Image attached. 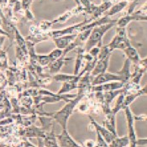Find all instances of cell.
Masks as SVG:
<instances>
[{
	"mask_svg": "<svg viewBox=\"0 0 147 147\" xmlns=\"http://www.w3.org/2000/svg\"><path fill=\"white\" fill-rule=\"evenodd\" d=\"M121 82V78L117 73H110V72H104L102 74L98 75L97 77L93 78L92 80V86L101 85L103 83H107L109 82Z\"/></svg>",
	"mask_w": 147,
	"mask_h": 147,
	"instance_id": "ba28073f",
	"label": "cell"
},
{
	"mask_svg": "<svg viewBox=\"0 0 147 147\" xmlns=\"http://www.w3.org/2000/svg\"><path fill=\"white\" fill-rule=\"evenodd\" d=\"M111 51L108 45H103L101 47L99 54L98 56V61L94 69L91 72V78H93L99 74L106 72L107 68L109 65V59L111 56Z\"/></svg>",
	"mask_w": 147,
	"mask_h": 147,
	"instance_id": "3957f363",
	"label": "cell"
},
{
	"mask_svg": "<svg viewBox=\"0 0 147 147\" xmlns=\"http://www.w3.org/2000/svg\"><path fill=\"white\" fill-rule=\"evenodd\" d=\"M89 119H90L91 125L94 127V129H95L96 131H98V132L100 133V135L102 136V138L105 140V141H106L109 145L112 142V140H113L115 137H117V136H114L113 133H111L109 130H108L105 127H103L102 125H98V124L91 116H89Z\"/></svg>",
	"mask_w": 147,
	"mask_h": 147,
	"instance_id": "8fae6325",
	"label": "cell"
},
{
	"mask_svg": "<svg viewBox=\"0 0 147 147\" xmlns=\"http://www.w3.org/2000/svg\"><path fill=\"white\" fill-rule=\"evenodd\" d=\"M127 3H127L126 1H123V2H120V3H119L115 4L114 6L111 7V8H110V9L107 12L106 16L110 17V16H113V15H114V14H116V13H119L120 11H122V10L125 9V7H126Z\"/></svg>",
	"mask_w": 147,
	"mask_h": 147,
	"instance_id": "603a6c76",
	"label": "cell"
},
{
	"mask_svg": "<svg viewBox=\"0 0 147 147\" xmlns=\"http://www.w3.org/2000/svg\"><path fill=\"white\" fill-rule=\"evenodd\" d=\"M5 93L4 92H2L0 93V110L4 109V102H5Z\"/></svg>",
	"mask_w": 147,
	"mask_h": 147,
	"instance_id": "f546056e",
	"label": "cell"
},
{
	"mask_svg": "<svg viewBox=\"0 0 147 147\" xmlns=\"http://www.w3.org/2000/svg\"><path fill=\"white\" fill-rule=\"evenodd\" d=\"M85 146H83L84 147H95L96 146V142L94 140H87L84 143Z\"/></svg>",
	"mask_w": 147,
	"mask_h": 147,
	"instance_id": "4dcf8cb0",
	"label": "cell"
},
{
	"mask_svg": "<svg viewBox=\"0 0 147 147\" xmlns=\"http://www.w3.org/2000/svg\"><path fill=\"white\" fill-rule=\"evenodd\" d=\"M0 147H11V146H9V145H5V144L1 143V144H0Z\"/></svg>",
	"mask_w": 147,
	"mask_h": 147,
	"instance_id": "b9f144b4",
	"label": "cell"
},
{
	"mask_svg": "<svg viewBox=\"0 0 147 147\" xmlns=\"http://www.w3.org/2000/svg\"><path fill=\"white\" fill-rule=\"evenodd\" d=\"M8 1H9V0H0V6H1V8H2V9H3V8H4V7L7 5Z\"/></svg>",
	"mask_w": 147,
	"mask_h": 147,
	"instance_id": "8d00e7d4",
	"label": "cell"
},
{
	"mask_svg": "<svg viewBox=\"0 0 147 147\" xmlns=\"http://www.w3.org/2000/svg\"><path fill=\"white\" fill-rule=\"evenodd\" d=\"M124 51L127 56V58L131 62H133L135 65L137 64L139 62V61L140 60V55H139L137 50L132 45H129L126 49L124 50Z\"/></svg>",
	"mask_w": 147,
	"mask_h": 147,
	"instance_id": "ffe728a7",
	"label": "cell"
},
{
	"mask_svg": "<svg viewBox=\"0 0 147 147\" xmlns=\"http://www.w3.org/2000/svg\"><path fill=\"white\" fill-rule=\"evenodd\" d=\"M57 140L61 147H84L83 146L78 144L70 134L68 133L67 129H62L61 133L57 136Z\"/></svg>",
	"mask_w": 147,
	"mask_h": 147,
	"instance_id": "9c48e42d",
	"label": "cell"
},
{
	"mask_svg": "<svg viewBox=\"0 0 147 147\" xmlns=\"http://www.w3.org/2000/svg\"><path fill=\"white\" fill-rule=\"evenodd\" d=\"M22 147H38V146H35L33 145L32 143H30V141H28L27 140H25V139H24V142H23V144H22Z\"/></svg>",
	"mask_w": 147,
	"mask_h": 147,
	"instance_id": "d6a6232c",
	"label": "cell"
},
{
	"mask_svg": "<svg viewBox=\"0 0 147 147\" xmlns=\"http://www.w3.org/2000/svg\"><path fill=\"white\" fill-rule=\"evenodd\" d=\"M68 60H70V58L67 59L66 57L61 56L59 59H57V61H55L54 62L51 63V64L48 66V68H49V70H50V72H51V74H54V75L58 73V71L61 70V68L64 66L65 61H68Z\"/></svg>",
	"mask_w": 147,
	"mask_h": 147,
	"instance_id": "d6986e66",
	"label": "cell"
},
{
	"mask_svg": "<svg viewBox=\"0 0 147 147\" xmlns=\"http://www.w3.org/2000/svg\"><path fill=\"white\" fill-rule=\"evenodd\" d=\"M4 40H5V36H4V35L0 36V50H1V48H2V45H3V43Z\"/></svg>",
	"mask_w": 147,
	"mask_h": 147,
	"instance_id": "74e56055",
	"label": "cell"
},
{
	"mask_svg": "<svg viewBox=\"0 0 147 147\" xmlns=\"http://www.w3.org/2000/svg\"><path fill=\"white\" fill-rule=\"evenodd\" d=\"M129 145V140L128 136L123 137H115L112 140V142L109 145V147H126Z\"/></svg>",
	"mask_w": 147,
	"mask_h": 147,
	"instance_id": "44dd1931",
	"label": "cell"
},
{
	"mask_svg": "<svg viewBox=\"0 0 147 147\" xmlns=\"http://www.w3.org/2000/svg\"><path fill=\"white\" fill-rule=\"evenodd\" d=\"M140 96L141 95H147V82L142 88L140 89Z\"/></svg>",
	"mask_w": 147,
	"mask_h": 147,
	"instance_id": "e575fe53",
	"label": "cell"
},
{
	"mask_svg": "<svg viewBox=\"0 0 147 147\" xmlns=\"http://www.w3.org/2000/svg\"><path fill=\"white\" fill-rule=\"evenodd\" d=\"M15 40L17 41V45L26 54H28V48H27V44H26V41L24 39L22 35L20 34V31L18 30V29L16 28L15 29Z\"/></svg>",
	"mask_w": 147,
	"mask_h": 147,
	"instance_id": "7402d4cb",
	"label": "cell"
},
{
	"mask_svg": "<svg viewBox=\"0 0 147 147\" xmlns=\"http://www.w3.org/2000/svg\"><path fill=\"white\" fill-rule=\"evenodd\" d=\"M83 97H84L83 94L78 92V96L67 102V104L61 109H60L56 113H52L51 118L61 126L62 129H67V128L68 119L71 115V113H73L76 106L83 98Z\"/></svg>",
	"mask_w": 147,
	"mask_h": 147,
	"instance_id": "6da1fadb",
	"label": "cell"
},
{
	"mask_svg": "<svg viewBox=\"0 0 147 147\" xmlns=\"http://www.w3.org/2000/svg\"><path fill=\"white\" fill-rule=\"evenodd\" d=\"M82 75L79 73L78 75H70V74H60L57 73L53 76V80H55L56 82H76L78 83L80 78Z\"/></svg>",
	"mask_w": 147,
	"mask_h": 147,
	"instance_id": "5bb4252c",
	"label": "cell"
},
{
	"mask_svg": "<svg viewBox=\"0 0 147 147\" xmlns=\"http://www.w3.org/2000/svg\"><path fill=\"white\" fill-rule=\"evenodd\" d=\"M95 147H98V146H95Z\"/></svg>",
	"mask_w": 147,
	"mask_h": 147,
	"instance_id": "ee69618b",
	"label": "cell"
},
{
	"mask_svg": "<svg viewBox=\"0 0 147 147\" xmlns=\"http://www.w3.org/2000/svg\"><path fill=\"white\" fill-rule=\"evenodd\" d=\"M145 10H147V4H146L140 10H139V11H137L136 12V13H140L141 12H143V11H145Z\"/></svg>",
	"mask_w": 147,
	"mask_h": 147,
	"instance_id": "60d3db41",
	"label": "cell"
},
{
	"mask_svg": "<svg viewBox=\"0 0 147 147\" xmlns=\"http://www.w3.org/2000/svg\"><path fill=\"white\" fill-rule=\"evenodd\" d=\"M0 17L2 18V20H4L6 18L5 15H4V13H3V9H2L1 6H0Z\"/></svg>",
	"mask_w": 147,
	"mask_h": 147,
	"instance_id": "ab89813d",
	"label": "cell"
},
{
	"mask_svg": "<svg viewBox=\"0 0 147 147\" xmlns=\"http://www.w3.org/2000/svg\"><path fill=\"white\" fill-rule=\"evenodd\" d=\"M46 132L42 128H38L34 125L25 127L20 131V136L24 138H45Z\"/></svg>",
	"mask_w": 147,
	"mask_h": 147,
	"instance_id": "52a82bcc",
	"label": "cell"
},
{
	"mask_svg": "<svg viewBox=\"0 0 147 147\" xmlns=\"http://www.w3.org/2000/svg\"><path fill=\"white\" fill-rule=\"evenodd\" d=\"M147 71V57L144 59H140L139 62L135 65V71L131 74L130 81L131 82L135 83L136 85L140 86V80L144 74Z\"/></svg>",
	"mask_w": 147,
	"mask_h": 147,
	"instance_id": "8992f818",
	"label": "cell"
},
{
	"mask_svg": "<svg viewBox=\"0 0 147 147\" xmlns=\"http://www.w3.org/2000/svg\"><path fill=\"white\" fill-rule=\"evenodd\" d=\"M78 36V34H67V35H63L61 37H57V38H54L53 40L56 44L58 49L61 50H64L66 47H67L68 45H70Z\"/></svg>",
	"mask_w": 147,
	"mask_h": 147,
	"instance_id": "7c38bea8",
	"label": "cell"
},
{
	"mask_svg": "<svg viewBox=\"0 0 147 147\" xmlns=\"http://www.w3.org/2000/svg\"><path fill=\"white\" fill-rule=\"evenodd\" d=\"M0 34H3V35H4V36H8V37H9L8 33H7L6 31H4L3 29H2V28H0Z\"/></svg>",
	"mask_w": 147,
	"mask_h": 147,
	"instance_id": "f35d334b",
	"label": "cell"
},
{
	"mask_svg": "<svg viewBox=\"0 0 147 147\" xmlns=\"http://www.w3.org/2000/svg\"><path fill=\"white\" fill-rule=\"evenodd\" d=\"M116 32V35L113 37L112 41L109 45H107L111 52L117 49L124 51L129 45H131L130 40L127 37L125 27H118Z\"/></svg>",
	"mask_w": 147,
	"mask_h": 147,
	"instance_id": "277c9868",
	"label": "cell"
},
{
	"mask_svg": "<svg viewBox=\"0 0 147 147\" xmlns=\"http://www.w3.org/2000/svg\"><path fill=\"white\" fill-rule=\"evenodd\" d=\"M117 21H118L117 20H113V21L112 22L102 24V25L93 28L91 32L90 36L88 37V39L85 44V46H84L85 51L88 52L94 46L102 47V40L103 35L108 30H109L112 27H113L117 24Z\"/></svg>",
	"mask_w": 147,
	"mask_h": 147,
	"instance_id": "7a4b0ae2",
	"label": "cell"
},
{
	"mask_svg": "<svg viewBox=\"0 0 147 147\" xmlns=\"http://www.w3.org/2000/svg\"><path fill=\"white\" fill-rule=\"evenodd\" d=\"M130 66H131V61L127 58V59H125L122 69L119 71L116 72L121 78V82L124 84H126L127 82H129L130 81V78H131Z\"/></svg>",
	"mask_w": 147,
	"mask_h": 147,
	"instance_id": "4fadbf2b",
	"label": "cell"
},
{
	"mask_svg": "<svg viewBox=\"0 0 147 147\" xmlns=\"http://www.w3.org/2000/svg\"><path fill=\"white\" fill-rule=\"evenodd\" d=\"M11 132V128L6 125H0V137L4 138L8 136Z\"/></svg>",
	"mask_w": 147,
	"mask_h": 147,
	"instance_id": "4316f807",
	"label": "cell"
},
{
	"mask_svg": "<svg viewBox=\"0 0 147 147\" xmlns=\"http://www.w3.org/2000/svg\"><path fill=\"white\" fill-rule=\"evenodd\" d=\"M62 53H63V50H61V49H58V48L53 50L51 53H49L48 56H49L50 59H51V63L54 62L55 61H57V59H59L60 57H61Z\"/></svg>",
	"mask_w": 147,
	"mask_h": 147,
	"instance_id": "484cf974",
	"label": "cell"
},
{
	"mask_svg": "<svg viewBox=\"0 0 147 147\" xmlns=\"http://www.w3.org/2000/svg\"><path fill=\"white\" fill-rule=\"evenodd\" d=\"M76 88H78V83L76 82H63L61 88L58 91L57 94H66Z\"/></svg>",
	"mask_w": 147,
	"mask_h": 147,
	"instance_id": "cb8c5ba5",
	"label": "cell"
},
{
	"mask_svg": "<svg viewBox=\"0 0 147 147\" xmlns=\"http://www.w3.org/2000/svg\"><path fill=\"white\" fill-rule=\"evenodd\" d=\"M85 50L84 48H82V46H79L78 51V55H77V58L75 61V66H74V71L73 74L74 75H78L81 71V68H82V62L84 61V55H85Z\"/></svg>",
	"mask_w": 147,
	"mask_h": 147,
	"instance_id": "ac0fdd59",
	"label": "cell"
},
{
	"mask_svg": "<svg viewBox=\"0 0 147 147\" xmlns=\"http://www.w3.org/2000/svg\"><path fill=\"white\" fill-rule=\"evenodd\" d=\"M25 15H26V17L29 19V20H34V16H33V14H32V13L30 11V9H26L25 10Z\"/></svg>",
	"mask_w": 147,
	"mask_h": 147,
	"instance_id": "d590c367",
	"label": "cell"
},
{
	"mask_svg": "<svg viewBox=\"0 0 147 147\" xmlns=\"http://www.w3.org/2000/svg\"><path fill=\"white\" fill-rule=\"evenodd\" d=\"M137 146H147V138L145 139H138Z\"/></svg>",
	"mask_w": 147,
	"mask_h": 147,
	"instance_id": "1f68e13d",
	"label": "cell"
},
{
	"mask_svg": "<svg viewBox=\"0 0 147 147\" xmlns=\"http://www.w3.org/2000/svg\"><path fill=\"white\" fill-rule=\"evenodd\" d=\"M100 49H101V47H99V46H94L88 51V53L92 57H98V54H99V51H100Z\"/></svg>",
	"mask_w": 147,
	"mask_h": 147,
	"instance_id": "f1b7e54d",
	"label": "cell"
},
{
	"mask_svg": "<svg viewBox=\"0 0 147 147\" xmlns=\"http://www.w3.org/2000/svg\"><path fill=\"white\" fill-rule=\"evenodd\" d=\"M135 120H141L147 122V116L145 115H140V116H135Z\"/></svg>",
	"mask_w": 147,
	"mask_h": 147,
	"instance_id": "836d02e7",
	"label": "cell"
},
{
	"mask_svg": "<svg viewBox=\"0 0 147 147\" xmlns=\"http://www.w3.org/2000/svg\"><path fill=\"white\" fill-rule=\"evenodd\" d=\"M44 141V146L45 147H60L57 142V138L55 134V129L54 126L51 129V131L47 132L45 138L43 139Z\"/></svg>",
	"mask_w": 147,
	"mask_h": 147,
	"instance_id": "2e32d148",
	"label": "cell"
},
{
	"mask_svg": "<svg viewBox=\"0 0 147 147\" xmlns=\"http://www.w3.org/2000/svg\"><path fill=\"white\" fill-rule=\"evenodd\" d=\"M74 1H75V2H76V3H77L78 4V5H81V3H80L79 0H74Z\"/></svg>",
	"mask_w": 147,
	"mask_h": 147,
	"instance_id": "7bdbcfd3",
	"label": "cell"
},
{
	"mask_svg": "<svg viewBox=\"0 0 147 147\" xmlns=\"http://www.w3.org/2000/svg\"><path fill=\"white\" fill-rule=\"evenodd\" d=\"M37 62L43 67L49 66L51 63V59L48 55H37Z\"/></svg>",
	"mask_w": 147,
	"mask_h": 147,
	"instance_id": "d4e9b609",
	"label": "cell"
},
{
	"mask_svg": "<svg viewBox=\"0 0 147 147\" xmlns=\"http://www.w3.org/2000/svg\"><path fill=\"white\" fill-rule=\"evenodd\" d=\"M125 84L122 82H107L101 85L92 86L91 91L92 92H109V91L119 90L123 88Z\"/></svg>",
	"mask_w": 147,
	"mask_h": 147,
	"instance_id": "30bf717a",
	"label": "cell"
},
{
	"mask_svg": "<svg viewBox=\"0 0 147 147\" xmlns=\"http://www.w3.org/2000/svg\"><path fill=\"white\" fill-rule=\"evenodd\" d=\"M112 7V3L109 1H104L102 4H100L99 6H96L94 8V10L92 12V16L91 18V20H96L102 13H103L105 11H107L108 9H109Z\"/></svg>",
	"mask_w": 147,
	"mask_h": 147,
	"instance_id": "e0dca14e",
	"label": "cell"
},
{
	"mask_svg": "<svg viewBox=\"0 0 147 147\" xmlns=\"http://www.w3.org/2000/svg\"><path fill=\"white\" fill-rule=\"evenodd\" d=\"M125 116L127 119V125H128V138L129 140V147L137 146V137H136V129H135V116L130 110L129 107H126L125 109Z\"/></svg>",
	"mask_w": 147,
	"mask_h": 147,
	"instance_id": "5b68a950",
	"label": "cell"
},
{
	"mask_svg": "<svg viewBox=\"0 0 147 147\" xmlns=\"http://www.w3.org/2000/svg\"><path fill=\"white\" fill-rule=\"evenodd\" d=\"M115 116H116V114L112 113V111L108 114H105V119L103 120V127H105L111 133H113L115 136H118L117 132H116Z\"/></svg>",
	"mask_w": 147,
	"mask_h": 147,
	"instance_id": "9a60e30c",
	"label": "cell"
},
{
	"mask_svg": "<svg viewBox=\"0 0 147 147\" xmlns=\"http://www.w3.org/2000/svg\"><path fill=\"white\" fill-rule=\"evenodd\" d=\"M51 25H52L51 21L44 20V21H41V22L40 23L39 28H40L41 30H49V29L51 27Z\"/></svg>",
	"mask_w": 147,
	"mask_h": 147,
	"instance_id": "83f0119b",
	"label": "cell"
}]
</instances>
